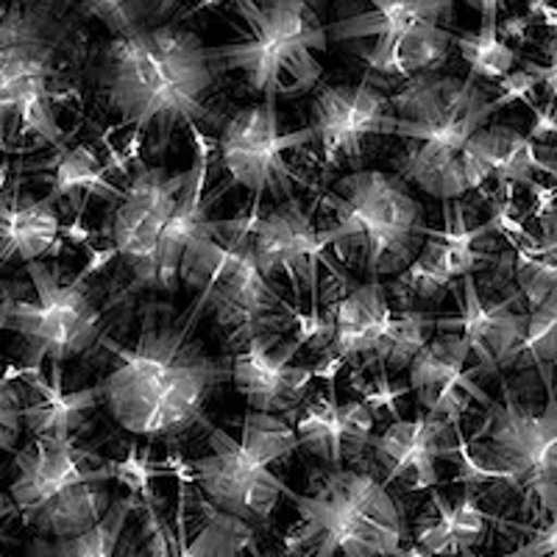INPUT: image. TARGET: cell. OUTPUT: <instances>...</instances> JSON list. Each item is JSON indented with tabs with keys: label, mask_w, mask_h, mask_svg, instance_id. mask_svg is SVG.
I'll list each match as a JSON object with an SVG mask.
<instances>
[{
	"label": "cell",
	"mask_w": 557,
	"mask_h": 557,
	"mask_svg": "<svg viewBox=\"0 0 557 557\" xmlns=\"http://www.w3.org/2000/svg\"><path fill=\"white\" fill-rule=\"evenodd\" d=\"M182 285L198 290L196 301L212 310L235 351L253 337L276 332L282 310H290L257 262L248 212L203 226L184 253Z\"/></svg>",
	"instance_id": "8"
},
{
	"label": "cell",
	"mask_w": 557,
	"mask_h": 557,
	"mask_svg": "<svg viewBox=\"0 0 557 557\" xmlns=\"http://www.w3.org/2000/svg\"><path fill=\"white\" fill-rule=\"evenodd\" d=\"M391 112V96L374 84H326L312 101L315 146L323 151V165L332 171L341 162H357L362 139L380 134L382 117Z\"/></svg>",
	"instance_id": "18"
},
{
	"label": "cell",
	"mask_w": 557,
	"mask_h": 557,
	"mask_svg": "<svg viewBox=\"0 0 557 557\" xmlns=\"http://www.w3.org/2000/svg\"><path fill=\"white\" fill-rule=\"evenodd\" d=\"M235 12L246 32L235 42L209 48L218 73L237 70L248 92L260 98H298L321 82L330 28L310 0H235Z\"/></svg>",
	"instance_id": "7"
},
{
	"label": "cell",
	"mask_w": 557,
	"mask_h": 557,
	"mask_svg": "<svg viewBox=\"0 0 557 557\" xmlns=\"http://www.w3.org/2000/svg\"><path fill=\"white\" fill-rule=\"evenodd\" d=\"M455 435V424L441 416H424L405 421L396 418L382 430V435L371 437L376 462L385 469V482L410 480L407 491H430L437 487V460L455 455L446 446V437Z\"/></svg>",
	"instance_id": "25"
},
{
	"label": "cell",
	"mask_w": 557,
	"mask_h": 557,
	"mask_svg": "<svg viewBox=\"0 0 557 557\" xmlns=\"http://www.w3.org/2000/svg\"><path fill=\"white\" fill-rule=\"evenodd\" d=\"M471 355L469 341L460 332H437L432 341L410 362V387L418 396V405L432 416H441L451 424L469 410V401L491 405V396L474 385L471 376L480 368H466Z\"/></svg>",
	"instance_id": "21"
},
{
	"label": "cell",
	"mask_w": 557,
	"mask_h": 557,
	"mask_svg": "<svg viewBox=\"0 0 557 557\" xmlns=\"http://www.w3.org/2000/svg\"><path fill=\"white\" fill-rule=\"evenodd\" d=\"M7 374L23 387V421L32 435L73 437L103 405L101 385L64 387L62 362H48V371L42 366H9Z\"/></svg>",
	"instance_id": "24"
},
{
	"label": "cell",
	"mask_w": 557,
	"mask_h": 557,
	"mask_svg": "<svg viewBox=\"0 0 557 557\" xmlns=\"http://www.w3.org/2000/svg\"><path fill=\"white\" fill-rule=\"evenodd\" d=\"M430 330H435V318L410 310L393 312L385 285L374 278L337 298L315 346H323V357L330 360H368L387 368H410L430 341Z\"/></svg>",
	"instance_id": "12"
},
{
	"label": "cell",
	"mask_w": 557,
	"mask_h": 557,
	"mask_svg": "<svg viewBox=\"0 0 557 557\" xmlns=\"http://www.w3.org/2000/svg\"><path fill=\"white\" fill-rule=\"evenodd\" d=\"M491 114L494 98L487 96L476 78L424 73L410 78L405 89L391 96V112L382 117L380 134L424 139L462 151L471 134L485 126Z\"/></svg>",
	"instance_id": "14"
},
{
	"label": "cell",
	"mask_w": 557,
	"mask_h": 557,
	"mask_svg": "<svg viewBox=\"0 0 557 557\" xmlns=\"http://www.w3.org/2000/svg\"><path fill=\"white\" fill-rule=\"evenodd\" d=\"M59 3L70 12L101 20L114 37H123L162 23V14H168L176 0H59Z\"/></svg>",
	"instance_id": "33"
},
{
	"label": "cell",
	"mask_w": 557,
	"mask_h": 557,
	"mask_svg": "<svg viewBox=\"0 0 557 557\" xmlns=\"http://www.w3.org/2000/svg\"><path fill=\"white\" fill-rule=\"evenodd\" d=\"M544 382V405L527 407L502 385V401L491 399L487 424L476 432L474 446L466 444L457 426V455L462 471L451 482L482 485L505 482L539 502L541 513L557 519V380L555 366H535Z\"/></svg>",
	"instance_id": "5"
},
{
	"label": "cell",
	"mask_w": 557,
	"mask_h": 557,
	"mask_svg": "<svg viewBox=\"0 0 557 557\" xmlns=\"http://www.w3.org/2000/svg\"><path fill=\"white\" fill-rule=\"evenodd\" d=\"M524 67H530L535 76H539V82L544 84L546 92H549L552 98L557 101V53L552 57L549 64H535V62H527Z\"/></svg>",
	"instance_id": "38"
},
{
	"label": "cell",
	"mask_w": 557,
	"mask_h": 557,
	"mask_svg": "<svg viewBox=\"0 0 557 557\" xmlns=\"http://www.w3.org/2000/svg\"><path fill=\"white\" fill-rule=\"evenodd\" d=\"M555 168H557V162H555ZM555 178H557V171H555Z\"/></svg>",
	"instance_id": "44"
},
{
	"label": "cell",
	"mask_w": 557,
	"mask_h": 557,
	"mask_svg": "<svg viewBox=\"0 0 557 557\" xmlns=\"http://www.w3.org/2000/svg\"><path fill=\"white\" fill-rule=\"evenodd\" d=\"M451 45H455V34L446 28V23H421L410 34L399 37L393 45L382 48V51L371 53L362 62L368 64V70L380 73V76L407 78L410 82V78L435 73L437 67H444Z\"/></svg>",
	"instance_id": "31"
},
{
	"label": "cell",
	"mask_w": 557,
	"mask_h": 557,
	"mask_svg": "<svg viewBox=\"0 0 557 557\" xmlns=\"http://www.w3.org/2000/svg\"><path fill=\"white\" fill-rule=\"evenodd\" d=\"M114 460H101L73 437L32 435L14 451L9 496L23 524L53 541L82 535L107 516L114 494Z\"/></svg>",
	"instance_id": "6"
},
{
	"label": "cell",
	"mask_w": 557,
	"mask_h": 557,
	"mask_svg": "<svg viewBox=\"0 0 557 557\" xmlns=\"http://www.w3.org/2000/svg\"><path fill=\"white\" fill-rule=\"evenodd\" d=\"M26 430L23 421V387L3 371L0 374V451H17L20 435Z\"/></svg>",
	"instance_id": "35"
},
{
	"label": "cell",
	"mask_w": 557,
	"mask_h": 557,
	"mask_svg": "<svg viewBox=\"0 0 557 557\" xmlns=\"http://www.w3.org/2000/svg\"><path fill=\"white\" fill-rule=\"evenodd\" d=\"M218 67L209 45L182 23H153L112 37L98 62V96L134 132H157V148L178 126L226 123L209 107Z\"/></svg>",
	"instance_id": "2"
},
{
	"label": "cell",
	"mask_w": 557,
	"mask_h": 557,
	"mask_svg": "<svg viewBox=\"0 0 557 557\" xmlns=\"http://www.w3.org/2000/svg\"><path fill=\"white\" fill-rule=\"evenodd\" d=\"M12 285H7L3 278H0V335L9 332V315H7V307L12 301Z\"/></svg>",
	"instance_id": "40"
},
{
	"label": "cell",
	"mask_w": 557,
	"mask_h": 557,
	"mask_svg": "<svg viewBox=\"0 0 557 557\" xmlns=\"http://www.w3.org/2000/svg\"><path fill=\"white\" fill-rule=\"evenodd\" d=\"M491 521L476 502L474 485H466L460 499H446L437 487H430V502L418 513L410 546L421 557L466 555L485 541Z\"/></svg>",
	"instance_id": "28"
},
{
	"label": "cell",
	"mask_w": 557,
	"mask_h": 557,
	"mask_svg": "<svg viewBox=\"0 0 557 557\" xmlns=\"http://www.w3.org/2000/svg\"><path fill=\"white\" fill-rule=\"evenodd\" d=\"M524 530H530V527H524ZM530 532L532 539L505 557H557V519H552L549 524L541 527V530Z\"/></svg>",
	"instance_id": "37"
},
{
	"label": "cell",
	"mask_w": 557,
	"mask_h": 557,
	"mask_svg": "<svg viewBox=\"0 0 557 557\" xmlns=\"http://www.w3.org/2000/svg\"><path fill=\"white\" fill-rule=\"evenodd\" d=\"M42 168H51V196L57 201L64 198H107L121 201L123 190H117L107 178V162L92 146H59L57 157Z\"/></svg>",
	"instance_id": "32"
},
{
	"label": "cell",
	"mask_w": 557,
	"mask_h": 557,
	"mask_svg": "<svg viewBox=\"0 0 557 557\" xmlns=\"http://www.w3.org/2000/svg\"><path fill=\"white\" fill-rule=\"evenodd\" d=\"M187 178H190V168L178 173H168L162 168H137L121 201H114L117 207H114L112 223H109L112 248L92 251L89 265L101 271L112 257H121L134 268V273L143 271L162 243Z\"/></svg>",
	"instance_id": "15"
},
{
	"label": "cell",
	"mask_w": 557,
	"mask_h": 557,
	"mask_svg": "<svg viewBox=\"0 0 557 557\" xmlns=\"http://www.w3.org/2000/svg\"><path fill=\"white\" fill-rule=\"evenodd\" d=\"M193 139H196V159L190 165V178L184 184V193L178 198V207L173 212L171 223H168L165 235H162V243H159L153 260L148 262L143 271L134 273V282L121 293L114 296L109 305H121L123 298H128L137 290H148V287H157V290L173 293L176 285L182 282V262L187 248L193 246L198 235L203 232V226L209 223L207 218V198H203V190H207V173H209V146L207 134L198 132V126H190Z\"/></svg>",
	"instance_id": "20"
},
{
	"label": "cell",
	"mask_w": 557,
	"mask_h": 557,
	"mask_svg": "<svg viewBox=\"0 0 557 557\" xmlns=\"http://www.w3.org/2000/svg\"><path fill=\"white\" fill-rule=\"evenodd\" d=\"M305 346L307 341L301 335L285 341L282 332H268L237 348L232 357V382L251 410L287 416L301 405L310 382L318 376L315 366L296 362V355Z\"/></svg>",
	"instance_id": "17"
},
{
	"label": "cell",
	"mask_w": 557,
	"mask_h": 557,
	"mask_svg": "<svg viewBox=\"0 0 557 557\" xmlns=\"http://www.w3.org/2000/svg\"><path fill=\"white\" fill-rule=\"evenodd\" d=\"M248 228H251L253 253L268 278L282 276L293 287V296L310 293L312 312H318V268L335 273L337 278H348L323 257L330 243L323 237V228H315L310 212L301 209L298 198H287V203L271 209L268 215H251L248 212Z\"/></svg>",
	"instance_id": "16"
},
{
	"label": "cell",
	"mask_w": 557,
	"mask_h": 557,
	"mask_svg": "<svg viewBox=\"0 0 557 557\" xmlns=\"http://www.w3.org/2000/svg\"><path fill=\"white\" fill-rule=\"evenodd\" d=\"M455 0H343L335 23H330L332 42L351 45L366 59L382 51L421 23H446Z\"/></svg>",
	"instance_id": "23"
},
{
	"label": "cell",
	"mask_w": 557,
	"mask_h": 557,
	"mask_svg": "<svg viewBox=\"0 0 557 557\" xmlns=\"http://www.w3.org/2000/svg\"><path fill=\"white\" fill-rule=\"evenodd\" d=\"M26 273L34 298H12L7 307L9 332H17L26 346L20 366L64 362L98 346L103 315L89 296L87 278L62 282L59 265L51 268L42 260L28 262Z\"/></svg>",
	"instance_id": "11"
},
{
	"label": "cell",
	"mask_w": 557,
	"mask_h": 557,
	"mask_svg": "<svg viewBox=\"0 0 557 557\" xmlns=\"http://www.w3.org/2000/svg\"><path fill=\"white\" fill-rule=\"evenodd\" d=\"M455 48L460 51L462 62L469 64L471 78L485 82H502L516 67V51L499 34V26H480L476 32H457Z\"/></svg>",
	"instance_id": "34"
},
{
	"label": "cell",
	"mask_w": 557,
	"mask_h": 557,
	"mask_svg": "<svg viewBox=\"0 0 557 557\" xmlns=\"http://www.w3.org/2000/svg\"><path fill=\"white\" fill-rule=\"evenodd\" d=\"M201 315L198 301L184 315L148 305L132 346L101 335L98 346L114 357V368L98 382L103 407L128 435L176 441L203 424L209 396L232 380V360L212 357L198 341Z\"/></svg>",
	"instance_id": "1"
},
{
	"label": "cell",
	"mask_w": 557,
	"mask_h": 557,
	"mask_svg": "<svg viewBox=\"0 0 557 557\" xmlns=\"http://www.w3.org/2000/svg\"><path fill=\"white\" fill-rule=\"evenodd\" d=\"M374 421V410L362 399L337 401L335 382H330V393L310 401L293 426L301 449L332 469H343L346 457H360L362 451L371 449Z\"/></svg>",
	"instance_id": "26"
},
{
	"label": "cell",
	"mask_w": 557,
	"mask_h": 557,
	"mask_svg": "<svg viewBox=\"0 0 557 557\" xmlns=\"http://www.w3.org/2000/svg\"><path fill=\"white\" fill-rule=\"evenodd\" d=\"M82 32L59 0L0 3V151L64 146L59 107L76 96Z\"/></svg>",
	"instance_id": "3"
},
{
	"label": "cell",
	"mask_w": 557,
	"mask_h": 557,
	"mask_svg": "<svg viewBox=\"0 0 557 557\" xmlns=\"http://www.w3.org/2000/svg\"><path fill=\"white\" fill-rule=\"evenodd\" d=\"M17 513V505H14V499L9 494H3V491H0V524H3V521L9 519V516H14Z\"/></svg>",
	"instance_id": "42"
},
{
	"label": "cell",
	"mask_w": 557,
	"mask_h": 557,
	"mask_svg": "<svg viewBox=\"0 0 557 557\" xmlns=\"http://www.w3.org/2000/svg\"><path fill=\"white\" fill-rule=\"evenodd\" d=\"M516 298L505 301H485L480 296L474 273L462 276L460 312L451 318H435L437 332H460L471 346L480 371H496L502 366H516L519 346L527 335L530 310L519 312Z\"/></svg>",
	"instance_id": "22"
},
{
	"label": "cell",
	"mask_w": 557,
	"mask_h": 557,
	"mask_svg": "<svg viewBox=\"0 0 557 557\" xmlns=\"http://www.w3.org/2000/svg\"><path fill=\"white\" fill-rule=\"evenodd\" d=\"M323 203L335 215L323 237L332 246L360 248L371 276H399L424 240V209L399 173L355 171L332 187Z\"/></svg>",
	"instance_id": "10"
},
{
	"label": "cell",
	"mask_w": 557,
	"mask_h": 557,
	"mask_svg": "<svg viewBox=\"0 0 557 557\" xmlns=\"http://www.w3.org/2000/svg\"><path fill=\"white\" fill-rule=\"evenodd\" d=\"M351 385H355V391L360 393L362 401H366L371 410H391V412H396V399H401V396H407V393L412 391L410 385H391L385 371H382L374 382L355 380Z\"/></svg>",
	"instance_id": "36"
},
{
	"label": "cell",
	"mask_w": 557,
	"mask_h": 557,
	"mask_svg": "<svg viewBox=\"0 0 557 557\" xmlns=\"http://www.w3.org/2000/svg\"><path fill=\"white\" fill-rule=\"evenodd\" d=\"M446 226L441 232L424 226V248L416 260L396 276V290L405 296H435L437 290L455 285L457 278L474 273L485 253L476 251V240L502 228V215L471 228L466 223L460 201H444Z\"/></svg>",
	"instance_id": "19"
},
{
	"label": "cell",
	"mask_w": 557,
	"mask_h": 557,
	"mask_svg": "<svg viewBox=\"0 0 557 557\" xmlns=\"http://www.w3.org/2000/svg\"><path fill=\"white\" fill-rule=\"evenodd\" d=\"M471 162L480 168L485 178H496L499 184H527L535 187L532 176L535 173H549L555 176V162H546L535 153V139L530 134H521L519 128L505 126V123H491L471 134V139L462 146Z\"/></svg>",
	"instance_id": "29"
},
{
	"label": "cell",
	"mask_w": 557,
	"mask_h": 557,
	"mask_svg": "<svg viewBox=\"0 0 557 557\" xmlns=\"http://www.w3.org/2000/svg\"><path fill=\"white\" fill-rule=\"evenodd\" d=\"M407 557H421V555H418V552L407 544ZM466 557H474V555H471V552H466Z\"/></svg>",
	"instance_id": "43"
},
{
	"label": "cell",
	"mask_w": 557,
	"mask_h": 557,
	"mask_svg": "<svg viewBox=\"0 0 557 557\" xmlns=\"http://www.w3.org/2000/svg\"><path fill=\"white\" fill-rule=\"evenodd\" d=\"M298 521L285 535L287 557H407L405 513L385 480L332 469L310 494H287Z\"/></svg>",
	"instance_id": "4"
},
{
	"label": "cell",
	"mask_w": 557,
	"mask_h": 557,
	"mask_svg": "<svg viewBox=\"0 0 557 557\" xmlns=\"http://www.w3.org/2000/svg\"><path fill=\"white\" fill-rule=\"evenodd\" d=\"M305 146H315V128L278 132L276 96H265L223 123L218 139L221 165L232 182L251 193V209H248L251 215L260 212L265 193H273L276 198L282 193L293 198V182L305 184V178L285 159L287 153Z\"/></svg>",
	"instance_id": "13"
},
{
	"label": "cell",
	"mask_w": 557,
	"mask_h": 557,
	"mask_svg": "<svg viewBox=\"0 0 557 557\" xmlns=\"http://www.w3.org/2000/svg\"><path fill=\"white\" fill-rule=\"evenodd\" d=\"M532 14H539V17H544L546 26H555L557 28V9H552L549 3H535V9H532Z\"/></svg>",
	"instance_id": "41"
},
{
	"label": "cell",
	"mask_w": 557,
	"mask_h": 557,
	"mask_svg": "<svg viewBox=\"0 0 557 557\" xmlns=\"http://www.w3.org/2000/svg\"><path fill=\"white\" fill-rule=\"evenodd\" d=\"M207 430V455L184 462L198 494L223 513L251 527H265L282 496L293 491L282 476L273 474L271 466L301 449L296 426L276 412L248 407L240 437L228 435L221 426Z\"/></svg>",
	"instance_id": "9"
},
{
	"label": "cell",
	"mask_w": 557,
	"mask_h": 557,
	"mask_svg": "<svg viewBox=\"0 0 557 557\" xmlns=\"http://www.w3.org/2000/svg\"><path fill=\"white\" fill-rule=\"evenodd\" d=\"M62 246V218L59 201L28 196L20 176L12 184H0V265L34 262Z\"/></svg>",
	"instance_id": "27"
},
{
	"label": "cell",
	"mask_w": 557,
	"mask_h": 557,
	"mask_svg": "<svg viewBox=\"0 0 557 557\" xmlns=\"http://www.w3.org/2000/svg\"><path fill=\"white\" fill-rule=\"evenodd\" d=\"M480 12L482 23L480 26H499V12H502V0H462Z\"/></svg>",
	"instance_id": "39"
},
{
	"label": "cell",
	"mask_w": 557,
	"mask_h": 557,
	"mask_svg": "<svg viewBox=\"0 0 557 557\" xmlns=\"http://www.w3.org/2000/svg\"><path fill=\"white\" fill-rule=\"evenodd\" d=\"M396 168L407 184H416L441 201H460L466 193L476 190L466 153L457 148L412 139V146L405 148Z\"/></svg>",
	"instance_id": "30"
}]
</instances>
